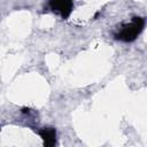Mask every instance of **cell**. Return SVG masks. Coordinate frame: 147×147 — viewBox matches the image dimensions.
<instances>
[{
  "label": "cell",
  "instance_id": "obj_3",
  "mask_svg": "<svg viewBox=\"0 0 147 147\" xmlns=\"http://www.w3.org/2000/svg\"><path fill=\"white\" fill-rule=\"evenodd\" d=\"M41 137L47 145H52L55 141V131L53 129H44V131L41 132Z\"/></svg>",
  "mask_w": 147,
  "mask_h": 147
},
{
  "label": "cell",
  "instance_id": "obj_2",
  "mask_svg": "<svg viewBox=\"0 0 147 147\" xmlns=\"http://www.w3.org/2000/svg\"><path fill=\"white\" fill-rule=\"evenodd\" d=\"M49 6L52 10L60 13L62 17L65 18L72 10V0H51Z\"/></svg>",
  "mask_w": 147,
  "mask_h": 147
},
{
  "label": "cell",
  "instance_id": "obj_1",
  "mask_svg": "<svg viewBox=\"0 0 147 147\" xmlns=\"http://www.w3.org/2000/svg\"><path fill=\"white\" fill-rule=\"evenodd\" d=\"M144 28V20L140 17H136L130 24L124 25L121 31L116 34V37L124 41H131L136 39V37L140 33V31Z\"/></svg>",
  "mask_w": 147,
  "mask_h": 147
}]
</instances>
